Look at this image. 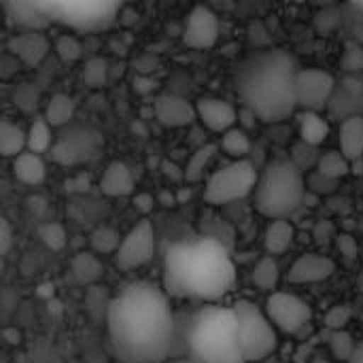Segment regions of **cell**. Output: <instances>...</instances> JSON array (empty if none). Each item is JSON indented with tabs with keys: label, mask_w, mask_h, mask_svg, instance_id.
<instances>
[{
	"label": "cell",
	"mask_w": 363,
	"mask_h": 363,
	"mask_svg": "<svg viewBox=\"0 0 363 363\" xmlns=\"http://www.w3.org/2000/svg\"><path fill=\"white\" fill-rule=\"evenodd\" d=\"M106 328L113 353L123 363H164L179 338L170 296L151 283H132L108 302Z\"/></svg>",
	"instance_id": "cell-1"
},
{
	"label": "cell",
	"mask_w": 363,
	"mask_h": 363,
	"mask_svg": "<svg viewBox=\"0 0 363 363\" xmlns=\"http://www.w3.org/2000/svg\"><path fill=\"white\" fill-rule=\"evenodd\" d=\"M236 287L228 249L211 236L174 242L164 255L162 289L172 298L215 302Z\"/></svg>",
	"instance_id": "cell-2"
},
{
	"label": "cell",
	"mask_w": 363,
	"mask_h": 363,
	"mask_svg": "<svg viewBox=\"0 0 363 363\" xmlns=\"http://www.w3.org/2000/svg\"><path fill=\"white\" fill-rule=\"evenodd\" d=\"M296 62L285 49H259L240 60L234 72L238 98L264 123H281L298 113Z\"/></svg>",
	"instance_id": "cell-3"
},
{
	"label": "cell",
	"mask_w": 363,
	"mask_h": 363,
	"mask_svg": "<svg viewBox=\"0 0 363 363\" xmlns=\"http://www.w3.org/2000/svg\"><path fill=\"white\" fill-rule=\"evenodd\" d=\"M185 351L194 363H247L238 342L234 308L206 304L185 328Z\"/></svg>",
	"instance_id": "cell-4"
},
{
	"label": "cell",
	"mask_w": 363,
	"mask_h": 363,
	"mask_svg": "<svg viewBox=\"0 0 363 363\" xmlns=\"http://www.w3.org/2000/svg\"><path fill=\"white\" fill-rule=\"evenodd\" d=\"M306 177L291 160H270L257 174L253 189L255 211L266 219H289L306 200Z\"/></svg>",
	"instance_id": "cell-5"
},
{
	"label": "cell",
	"mask_w": 363,
	"mask_h": 363,
	"mask_svg": "<svg viewBox=\"0 0 363 363\" xmlns=\"http://www.w3.org/2000/svg\"><path fill=\"white\" fill-rule=\"evenodd\" d=\"M236 315V328H238V342L245 362H264L277 351L279 338H277V328L264 315L259 306L253 302L240 300L234 306Z\"/></svg>",
	"instance_id": "cell-6"
},
{
	"label": "cell",
	"mask_w": 363,
	"mask_h": 363,
	"mask_svg": "<svg viewBox=\"0 0 363 363\" xmlns=\"http://www.w3.org/2000/svg\"><path fill=\"white\" fill-rule=\"evenodd\" d=\"M259 170L251 160H232L219 170L211 172L204 183L202 198L211 206H225L245 200L253 194Z\"/></svg>",
	"instance_id": "cell-7"
},
{
	"label": "cell",
	"mask_w": 363,
	"mask_h": 363,
	"mask_svg": "<svg viewBox=\"0 0 363 363\" xmlns=\"http://www.w3.org/2000/svg\"><path fill=\"white\" fill-rule=\"evenodd\" d=\"M45 23H68L74 28H102L119 0H32Z\"/></svg>",
	"instance_id": "cell-8"
},
{
	"label": "cell",
	"mask_w": 363,
	"mask_h": 363,
	"mask_svg": "<svg viewBox=\"0 0 363 363\" xmlns=\"http://www.w3.org/2000/svg\"><path fill=\"white\" fill-rule=\"evenodd\" d=\"M102 145H104V140L96 130L79 125V128H70L64 134H60V138L53 140L49 153H51L53 162H57L62 166H79V164L96 160Z\"/></svg>",
	"instance_id": "cell-9"
},
{
	"label": "cell",
	"mask_w": 363,
	"mask_h": 363,
	"mask_svg": "<svg viewBox=\"0 0 363 363\" xmlns=\"http://www.w3.org/2000/svg\"><path fill=\"white\" fill-rule=\"evenodd\" d=\"M155 255V230L149 219H140L125 236H121V242L117 251L113 253V262L117 270L132 272L136 268H143L149 264Z\"/></svg>",
	"instance_id": "cell-10"
},
{
	"label": "cell",
	"mask_w": 363,
	"mask_h": 363,
	"mask_svg": "<svg viewBox=\"0 0 363 363\" xmlns=\"http://www.w3.org/2000/svg\"><path fill=\"white\" fill-rule=\"evenodd\" d=\"M336 89V77L321 68H302L296 74L298 111L325 113Z\"/></svg>",
	"instance_id": "cell-11"
},
{
	"label": "cell",
	"mask_w": 363,
	"mask_h": 363,
	"mask_svg": "<svg viewBox=\"0 0 363 363\" xmlns=\"http://www.w3.org/2000/svg\"><path fill=\"white\" fill-rule=\"evenodd\" d=\"M266 315L272 325L287 336H298L308 328L313 319L311 306L289 291H274L266 302Z\"/></svg>",
	"instance_id": "cell-12"
},
{
	"label": "cell",
	"mask_w": 363,
	"mask_h": 363,
	"mask_svg": "<svg viewBox=\"0 0 363 363\" xmlns=\"http://www.w3.org/2000/svg\"><path fill=\"white\" fill-rule=\"evenodd\" d=\"M219 17L204 4H198L189 11L183 26V45L189 49H211L219 40Z\"/></svg>",
	"instance_id": "cell-13"
},
{
	"label": "cell",
	"mask_w": 363,
	"mask_h": 363,
	"mask_svg": "<svg viewBox=\"0 0 363 363\" xmlns=\"http://www.w3.org/2000/svg\"><path fill=\"white\" fill-rule=\"evenodd\" d=\"M196 119L215 134H223L225 130L238 123V111L232 102L217 96H202L196 100Z\"/></svg>",
	"instance_id": "cell-14"
},
{
	"label": "cell",
	"mask_w": 363,
	"mask_h": 363,
	"mask_svg": "<svg viewBox=\"0 0 363 363\" xmlns=\"http://www.w3.org/2000/svg\"><path fill=\"white\" fill-rule=\"evenodd\" d=\"M328 111L338 121L353 115H363V72L349 74L342 83L336 81V89Z\"/></svg>",
	"instance_id": "cell-15"
},
{
	"label": "cell",
	"mask_w": 363,
	"mask_h": 363,
	"mask_svg": "<svg viewBox=\"0 0 363 363\" xmlns=\"http://www.w3.org/2000/svg\"><path fill=\"white\" fill-rule=\"evenodd\" d=\"M155 119L164 128H185L196 121V106L177 94H162L153 102Z\"/></svg>",
	"instance_id": "cell-16"
},
{
	"label": "cell",
	"mask_w": 363,
	"mask_h": 363,
	"mask_svg": "<svg viewBox=\"0 0 363 363\" xmlns=\"http://www.w3.org/2000/svg\"><path fill=\"white\" fill-rule=\"evenodd\" d=\"M334 272H336V264L332 257H325L319 253H304L291 264L287 279L294 285H311V283H321L330 279Z\"/></svg>",
	"instance_id": "cell-17"
},
{
	"label": "cell",
	"mask_w": 363,
	"mask_h": 363,
	"mask_svg": "<svg viewBox=\"0 0 363 363\" xmlns=\"http://www.w3.org/2000/svg\"><path fill=\"white\" fill-rule=\"evenodd\" d=\"M9 51L26 66H38L51 51L49 38L40 30H23L9 40Z\"/></svg>",
	"instance_id": "cell-18"
},
{
	"label": "cell",
	"mask_w": 363,
	"mask_h": 363,
	"mask_svg": "<svg viewBox=\"0 0 363 363\" xmlns=\"http://www.w3.org/2000/svg\"><path fill=\"white\" fill-rule=\"evenodd\" d=\"M98 187L106 198L132 196L134 194V174H132V170H130V166L125 162L113 160V162L106 164Z\"/></svg>",
	"instance_id": "cell-19"
},
{
	"label": "cell",
	"mask_w": 363,
	"mask_h": 363,
	"mask_svg": "<svg viewBox=\"0 0 363 363\" xmlns=\"http://www.w3.org/2000/svg\"><path fill=\"white\" fill-rule=\"evenodd\" d=\"M338 151L351 162H362L363 155V115H353L340 121L338 128Z\"/></svg>",
	"instance_id": "cell-20"
},
{
	"label": "cell",
	"mask_w": 363,
	"mask_h": 363,
	"mask_svg": "<svg viewBox=\"0 0 363 363\" xmlns=\"http://www.w3.org/2000/svg\"><path fill=\"white\" fill-rule=\"evenodd\" d=\"M296 125H298V140L313 147H321L332 132L330 119L323 113H315V111H300L296 115Z\"/></svg>",
	"instance_id": "cell-21"
},
{
	"label": "cell",
	"mask_w": 363,
	"mask_h": 363,
	"mask_svg": "<svg viewBox=\"0 0 363 363\" xmlns=\"http://www.w3.org/2000/svg\"><path fill=\"white\" fill-rule=\"evenodd\" d=\"M13 177L28 187L43 185L47 179V166H45L43 155L23 149L19 155L13 157Z\"/></svg>",
	"instance_id": "cell-22"
},
{
	"label": "cell",
	"mask_w": 363,
	"mask_h": 363,
	"mask_svg": "<svg viewBox=\"0 0 363 363\" xmlns=\"http://www.w3.org/2000/svg\"><path fill=\"white\" fill-rule=\"evenodd\" d=\"M4 6V13L11 17L13 23H17L23 30H43L47 28L45 19L36 11L32 0H0Z\"/></svg>",
	"instance_id": "cell-23"
},
{
	"label": "cell",
	"mask_w": 363,
	"mask_h": 363,
	"mask_svg": "<svg viewBox=\"0 0 363 363\" xmlns=\"http://www.w3.org/2000/svg\"><path fill=\"white\" fill-rule=\"evenodd\" d=\"M294 245V225L289 219H272L264 232V247L268 255H283Z\"/></svg>",
	"instance_id": "cell-24"
},
{
	"label": "cell",
	"mask_w": 363,
	"mask_h": 363,
	"mask_svg": "<svg viewBox=\"0 0 363 363\" xmlns=\"http://www.w3.org/2000/svg\"><path fill=\"white\" fill-rule=\"evenodd\" d=\"M77 115V102L72 96L68 94H53L47 104H45V113L43 119L51 125V128H64L68 125Z\"/></svg>",
	"instance_id": "cell-25"
},
{
	"label": "cell",
	"mask_w": 363,
	"mask_h": 363,
	"mask_svg": "<svg viewBox=\"0 0 363 363\" xmlns=\"http://www.w3.org/2000/svg\"><path fill=\"white\" fill-rule=\"evenodd\" d=\"M70 272L81 285L91 287L102 279L104 266L100 264V259L94 251L91 253H77L70 262Z\"/></svg>",
	"instance_id": "cell-26"
},
{
	"label": "cell",
	"mask_w": 363,
	"mask_h": 363,
	"mask_svg": "<svg viewBox=\"0 0 363 363\" xmlns=\"http://www.w3.org/2000/svg\"><path fill=\"white\" fill-rule=\"evenodd\" d=\"M26 149V130L15 121L0 117V157H15Z\"/></svg>",
	"instance_id": "cell-27"
},
{
	"label": "cell",
	"mask_w": 363,
	"mask_h": 363,
	"mask_svg": "<svg viewBox=\"0 0 363 363\" xmlns=\"http://www.w3.org/2000/svg\"><path fill=\"white\" fill-rule=\"evenodd\" d=\"M53 140H55L53 128L45 119H34L30 128L26 130V149L32 153H38V155L49 153Z\"/></svg>",
	"instance_id": "cell-28"
},
{
	"label": "cell",
	"mask_w": 363,
	"mask_h": 363,
	"mask_svg": "<svg viewBox=\"0 0 363 363\" xmlns=\"http://www.w3.org/2000/svg\"><path fill=\"white\" fill-rule=\"evenodd\" d=\"M219 147L223 149V153H228L232 160H245L251 153V136L249 132H245L242 128L234 125L230 130H225L221 134V143Z\"/></svg>",
	"instance_id": "cell-29"
},
{
	"label": "cell",
	"mask_w": 363,
	"mask_h": 363,
	"mask_svg": "<svg viewBox=\"0 0 363 363\" xmlns=\"http://www.w3.org/2000/svg\"><path fill=\"white\" fill-rule=\"evenodd\" d=\"M315 170L321 172V174L328 177V179L340 181V179H345V177L351 172V162H349L338 149H332V151L319 153V160H317Z\"/></svg>",
	"instance_id": "cell-30"
},
{
	"label": "cell",
	"mask_w": 363,
	"mask_h": 363,
	"mask_svg": "<svg viewBox=\"0 0 363 363\" xmlns=\"http://www.w3.org/2000/svg\"><path fill=\"white\" fill-rule=\"evenodd\" d=\"M215 153H217V147H215V145H204V147H200V149L189 157L187 166L183 168V179H185L187 183H200V181L206 177L208 166H211Z\"/></svg>",
	"instance_id": "cell-31"
},
{
	"label": "cell",
	"mask_w": 363,
	"mask_h": 363,
	"mask_svg": "<svg viewBox=\"0 0 363 363\" xmlns=\"http://www.w3.org/2000/svg\"><path fill=\"white\" fill-rule=\"evenodd\" d=\"M108 62L104 57H89L81 68V83L89 89H102L108 83Z\"/></svg>",
	"instance_id": "cell-32"
},
{
	"label": "cell",
	"mask_w": 363,
	"mask_h": 363,
	"mask_svg": "<svg viewBox=\"0 0 363 363\" xmlns=\"http://www.w3.org/2000/svg\"><path fill=\"white\" fill-rule=\"evenodd\" d=\"M121 242V236L111 225H98L89 236V247L96 255H113Z\"/></svg>",
	"instance_id": "cell-33"
},
{
	"label": "cell",
	"mask_w": 363,
	"mask_h": 363,
	"mask_svg": "<svg viewBox=\"0 0 363 363\" xmlns=\"http://www.w3.org/2000/svg\"><path fill=\"white\" fill-rule=\"evenodd\" d=\"M279 264L272 255L262 257L255 268H253V283L262 289V291H274V287L279 285Z\"/></svg>",
	"instance_id": "cell-34"
},
{
	"label": "cell",
	"mask_w": 363,
	"mask_h": 363,
	"mask_svg": "<svg viewBox=\"0 0 363 363\" xmlns=\"http://www.w3.org/2000/svg\"><path fill=\"white\" fill-rule=\"evenodd\" d=\"M317 149L319 147H313V145H306L302 140H296L291 145V157L289 160L294 162V166L298 170H302L306 174V172L315 170V166H317V160H319V151Z\"/></svg>",
	"instance_id": "cell-35"
},
{
	"label": "cell",
	"mask_w": 363,
	"mask_h": 363,
	"mask_svg": "<svg viewBox=\"0 0 363 363\" xmlns=\"http://www.w3.org/2000/svg\"><path fill=\"white\" fill-rule=\"evenodd\" d=\"M38 238L40 242L49 249V251H62L68 242V234L64 230L62 223H55V221H49V223H43L38 228Z\"/></svg>",
	"instance_id": "cell-36"
},
{
	"label": "cell",
	"mask_w": 363,
	"mask_h": 363,
	"mask_svg": "<svg viewBox=\"0 0 363 363\" xmlns=\"http://www.w3.org/2000/svg\"><path fill=\"white\" fill-rule=\"evenodd\" d=\"M53 51H55V55H57L62 62H66V64H72V62L81 60V55H83V47H81L79 38L72 36V34H62V36H57L55 43H53Z\"/></svg>",
	"instance_id": "cell-37"
},
{
	"label": "cell",
	"mask_w": 363,
	"mask_h": 363,
	"mask_svg": "<svg viewBox=\"0 0 363 363\" xmlns=\"http://www.w3.org/2000/svg\"><path fill=\"white\" fill-rule=\"evenodd\" d=\"M355 345H357V342L353 340V336H351L347 330L332 332V336H330V351H332V355H334L338 362H349V357L353 355Z\"/></svg>",
	"instance_id": "cell-38"
},
{
	"label": "cell",
	"mask_w": 363,
	"mask_h": 363,
	"mask_svg": "<svg viewBox=\"0 0 363 363\" xmlns=\"http://www.w3.org/2000/svg\"><path fill=\"white\" fill-rule=\"evenodd\" d=\"M351 317H353L351 308L338 304V306H332V308L325 313L323 323H325V328H328L330 332H338V330H345V328L351 323Z\"/></svg>",
	"instance_id": "cell-39"
},
{
	"label": "cell",
	"mask_w": 363,
	"mask_h": 363,
	"mask_svg": "<svg viewBox=\"0 0 363 363\" xmlns=\"http://www.w3.org/2000/svg\"><path fill=\"white\" fill-rule=\"evenodd\" d=\"M342 70L349 72V74H359L363 72V49L355 43H349L345 47V53H342Z\"/></svg>",
	"instance_id": "cell-40"
},
{
	"label": "cell",
	"mask_w": 363,
	"mask_h": 363,
	"mask_svg": "<svg viewBox=\"0 0 363 363\" xmlns=\"http://www.w3.org/2000/svg\"><path fill=\"white\" fill-rule=\"evenodd\" d=\"M89 187H91V177H89L87 172H77V174H72L70 179H66V181H64V189H66V194H74V196H79V194L89 191Z\"/></svg>",
	"instance_id": "cell-41"
},
{
	"label": "cell",
	"mask_w": 363,
	"mask_h": 363,
	"mask_svg": "<svg viewBox=\"0 0 363 363\" xmlns=\"http://www.w3.org/2000/svg\"><path fill=\"white\" fill-rule=\"evenodd\" d=\"M13 249V228L4 215H0V257L9 255Z\"/></svg>",
	"instance_id": "cell-42"
},
{
	"label": "cell",
	"mask_w": 363,
	"mask_h": 363,
	"mask_svg": "<svg viewBox=\"0 0 363 363\" xmlns=\"http://www.w3.org/2000/svg\"><path fill=\"white\" fill-rule=\"evenodd\" d=\"M132 204H134V208L138 213L149 215L153 211V206H155V198L151 194H145V191L143 194H132Z\"/></svg>",
	"instance_id": "cell-43"
},
{
	"label": "cell",
	"mask_w": 363,
	"mask_h": 363,
	"mask_svg": "<svg viewBox=\"0 0 363 363\" xmlns=\"http://www.w3.org/2000/svg\"><path fill=\"white\" fill-rule=\"evenodd\" d=\"M132 85H134V91L140 94V96H147V94H151L155 89V81L149 74H136Z\"/></svg>",
	"instance_id": "cell-44"
},
{
	"label": "cell",
	"mask_w": 363,
	"mask_h": 363,
	"mask_svg": "<svg viewBox=\"0 0 363 363\" xmlns=\"http://www.w3.org/2000/svg\"><path fill=\"white\" fill-rule=\"evenodd\" d=\"M162 170H164V174H166L168 179H172V181H181V179H183V170H179L177 164H172V162H164Z\"/></svg>",
	"instance_id": "cell-45"
},
{
	"label": "cell",
	"mask_w": 363,
	"mask_h": 363,
	"mask_svg": "<svg viewBox=\"0 0 363 363\" xmlns=\"http://www.w3.org/2000/svg\"><path fill=\"white\" fill-rule=\"evenodd\" d=\"M155 202H160L162 206H174L177 204V194L174 191H170V189H164V191H160V196L155 198Z\"/></svg>",
	"instance_id": "cell-46"
},
{
	"label": "cell",
	"mask_w": 363,
	"mask_h": 363,
	"mask_svg": "<svg viewBox=\"0 0 363 363\" xmlns=\"http://www.w3.org/2000/svg\"><path fill=\"white\" fill-rule=\"evenodd\" d=\"M349 363H363V340L355 345V349H353V355L349 357Z\"/></svg>",
	"instance_id": "cell-47"
},
{
	"label": "cell",
	"mask_w": 363,
	"mask_h": 363,
	"mask_svg": "<svg viewBox=\"0 0 363 363\" xmlns=\"http://www.w3.org/2000/svg\"><path fill=\"white\" fill-rule=\"evenodd\" d=\"M189 196H191V191H189V189H181V191H177V204H181V202H185V200H189Z\"/></svg>",
	"instance_id": "cell-48"
},
{
	"label": "cell",
	"mask_w": 363,
	"mask_h": 363,
	"mask_svg": "<svg viewBox=\"0 0 363 363\" xmlns=\"http://www.w3.org/2000/svg\"><path fill=\"white\" fill-rule=\"evenodd\" d=\"M311 2H313V4H317V6H323V9H325V6H334V4H336V2H340V0H311Z\"/></svg>",
	"instance_id": "cell-49"
},
{
	"label": "cell",
	"mask_w": 363,
	"mask_h": 363,
	"mask_svg": "<svg viewBox=\"0 0 363 363\" xmlns=\"http://www.w3.org/2000/svg\"><path fill=\"white\" fill-rule=\"evenodd\" d=\"M164 363H194V362H191L189 357H177V359H172V357H170V359H166Z\"/></svg>",
	"instance_id": "cell-50"
},
{
	"label": "cell",
	"mask_w": 363,
	"mask_h": 363,
	"mask_svg": "<svg viewBox=\"0 0 363 363\" xmlns=\"http://www.w3.org/2000/svg\"><path fill=\"white\" fill-rule=\"evenodd\" d=\"M349 2H351V4H353L355 9H359V11L363 13V0H349Z\"/></svg>",
	"instance_id": "cell-51"
},
{
	"label": "cell",
	"mask_w": 363,
	"mask_h": 363,
	"mask_svg": "<svg viewBox=\"0 0 363 363\" xmlns=\"http://www.w3.org/2000/svg\"><path fill=\"white\" fill-rule=\"evenodd\" d=\"M362 164H363V155H362Z\"/></svg>",
	"instance_id": "cell-52"
}]
</instances>
